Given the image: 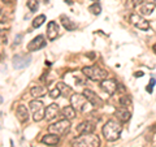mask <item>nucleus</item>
Here are the masks:
<instances>
[{
	"label": "nucleus",
	"instance_id": "30",
	"mask_svg": "<svg viewBox=\"0 0 156 147\" xmlns=\"http://www.w3.org/2000/svg\"><path fill=\"white\" fill-rule=\"evenodd\" d=\"M154 85H155V80L154 78H151V81H150V85L146 87V90H147L148 92H152V90H154Z\"/></svg>",
	"mask_w": 156,
	"mask_h": 147
},
{
	"label": "nucleus",
	"instance_id": "10",
	"mask_svg": "<svg viewBox=\"0 0 156 147\" xmlns=\"http://www.w3.org/2000/svg\"><path fill=\"white\" fill-rule=\"evenodd\" d=\"M100 89L105 91L107 94H109V95H113L116 90L119 89V83H117L115 80H112V78H105V80H103L100 82Z\"/></svg>",
	"mask_w": 156,
	"mask_h": 147
},
{
	"label": "nucleus",
	"instance_id": "5",
	"mask_svg": "<svg viewBox=\"0 0 156 147\" xmlns=\"http://www.w3.org/2000/svg\"><path fill=\"white\" fill-rule=\"evenodd\" d=\"M30 109L33 112V120L35 122H39L43 119H46V108H44V104L41 100H38V99L31 100Z\"/></svg>",
	"mask_w": 156,
	"mask_h": 147
},
{
	"label": "nucleus",
	"instance_id": "21",
	"mask_svg": "<svg viewBox=\"0 0 156 147\" xmlns=\"http://www.w3.org/2000/svg\"><path fill=\"white\" fill-rule=\"evenodd\" d=\"M60 20H61L62 26H64L68 31H73V30H76V29L78 27V26H77V23H74L69 17H66V16H61Z\"/></svg>",
	"mask_w": 156,
	"mask_h": 147
},
{
	"label": "nucleus",
	"instance_id": "34",
	"mask_svg": "<svg viewBox=\"0 0 156 147\" xmlns=\"http://www.w3.org/2000/svg\"><path fill=\"white\" fill-rule=\"evenodd\" d=\"M13 0H3V3H7V4H9V3H12Z\"/></svg>",
	"mask_w": 156,
	"mask_h": 147
},
{
	"label": "nucleus",
	"instance_id": "12",
	"mask_svg": "<svg viewBox=\"0 0 156 147\" xmlns=\"http://www.w3.org/2000/svg\"><path fill=\"white\" fill-rule=\"evenodd\" d=\"M47 42L43 35H38L37 38H34L33 41L27 45V51L29 52H34V51H38V50H42L43 47H46Z\"/></svg>",
	"mask_w": 156,
	"mask_h": 147
},
{
	"label": "nucleus",
	"instance_id": "8",
	"mask_svg": "<svg viewBox=\"0 0 156 147\" xmlns=\"http://www.w3.org/2000/svg\"><path fill=\"white\" fill-rule=\"evenodd\" d=\"M130 23L131 25H134L136 29H139V30H148L150 29V22L147 21V20H144L140 14L138 13H133L130 14Z\"/></svg>",
	"mask_w": 156,
	"mask_h": 147
},
{
	"label": "nucleus",
	"instance_id": "16",
	"mask_svg": "<svg viewBox=\"0 0 156 147\" xmlns=\"http://www.w3.org/2000/svg\"><path fill=\"white\" fill-rule=\"evenodd\" d=\"M58 112H60V109H58V106L55 104V103H52V104H50L46 108V120L47 121H52L58 115Z\"/></svg>",
	"mask_w": 156,
	"mask_h": 147
},
{
	"label": "nucleus",
	"instance_id": "27",
	"mask_svg": "<svg viewBox=\"0 0 156 147\" xmlns=\"http://www.w3.org/2000/svg\"><path fill=\"white\" fill-rule=\"evenodd\" d=\"M27 8L30 9L31 12L38 11V8H39V3H38V0H27Z\"/></svg>",
	"mask_w": 156,
	"mask_h": 147
},
{
	"label": "nucleus",
	"instance_id": "7",
	"mask_svg": "<svg viewBox=\"0 0 156 147\" xmlns=\"http://www.w3.org/2000/svg\"><path fill=\"white\" fill-rule=\"evenodd\" d=\"M64 78L68 81V83H74L76 86H83L87 82V77L83 72H72L64 76Z\"/></svg>",
	"mask_w": 156,
	"mask_h": 147
},
{
	"label": "nucleus",
	"instance_id": "9",
	"mask_svg": "<svg viewBox=\"0 0 156 147\" xmlns=\"http://www.w3.org/2000/svg\"><path fill=\"white\" fill-rule=\"evenodd\" d=\"M13 66L14 69H22V68L27 66L31 61V56L26 55V53H21V55H14L13 56Z\"/></svg>",
	"mask_w": 156,
	"mask_h": 147
},
{
	"label": "nucleus",
	"instance_id": "2",
	"mask_svg": "<svg viewBox=\"0 0 156 147\" xmlns=\"http://www.w3.org/2000/svg\"><path fill=\"white\" fill-rule=\"evenodd\" d=\"M73 147H100V138L94 133L81 134L72 141Z\"/></svg>",
	"mask_w": 156,
	"mask_h": 147
},
{
	"label": "nucleus",
	"instance_id": "22",
	"mask_svg": "<svg viewBox=\"0 0 156 147\" xmlns=\"http://www.w3.org/2000/svg\"><path fill=\"white\" fill-rule=\"evenodd\" d=\"M46 89L43 86H35V87H33V89L30 90V94L33 98H42V96H44L46 95Z\"/></svg>",
	"mask_w": 156,
	"mask_h": 147
},
{
	"label": "nucleus",
	"instance_id": "35",
	"mask_svg": "<svg viewBox=\"0 0 156 147\" xmlns=\"http://www.w3.org/2000/svg\"><path fill=\"white\" fill-rule=\"evenodd\" d=\"M152 50H154V52H156V43L154 45V47H152Z\"/></svg>",
	"mask_w": 156,
	"mask_h": 147
},
{
	"label": "nucleus",
	"instance_id": "3",
	"mask_svg": "<svg viewBox=\"0 0 156 147\" xmlns=\"http://www.w3.org/2000/svg\"><path fill=\"white\" fill-rule=\"evenodd\" d=\"M70 104L74 107L76 111L81 112V113H89L94 107L83 94H73L70 96Z\"/></svg>",
	"mask_w": 156,
	"mask_h": 147
},
{
	"label": "nucleus",
	"instance_id": "24",
	"mask_svg": "<svg viewBox=\"0 0 156 147\" xmlns=\"http://www.w3.org/2000/svg\"><path fill=\"white\" fill-rule=\"evenodd\" d=\"M44 21H46V16L44 14H39L38 17H35L33 20V27H41L43 23H44Z\"/></svg>",
	"mask_w": 156,
	"mask_h": 147
},
{
	"label": "nucleus",
	"instance_id": "11",
	"mask_svg": "<svg viewBox=\"0 0 156 147\" xmlns=\"http://www.w3.org/2000/svg\"><path fill=\"white\" fill-rule=\"evenodd\" d=\"M86 98H87V100H89L90 103L94 107H96V108H99V107H103V100H101V98L98 95V94H95L92 90H89V89H85L83 90V92H82Z\"/></svg>",
	"mask_w": 156,
	"mask_h": 147
},
{
	"label": "nucleus",
	"instance_id": "6",
	"mask_svg": "<svg viewBox=\"0 0 156 147\" xmlns=\"http://www.w3.org/2000/svg\"><path fill=\"white\" fill-rule=\"evenodd\" d=\"M69 130H70V122L68 119L53 122V124H51L50 126H48V131L52 133V134H57V135H64Z\"/></svg>",
	"mask_w": 156,
	"mask_h": 147
},
{
	"label": "nucleus",
	"instance_id": "4",
	"mask_svg": "<svg viewBox=\"0 0 156 147\" xmlns=\"http://www.w3.org/2000/svg\"><path fill=\"white\" fill-rule=\"evenodd\" d=\"M82 72L85 73V76L91 81H96V82H101L105 80L108 73H107L103 68L98 66V65H91V66H85Z\"/></svg>",
	"mask_w": 156,
	"mask_h": 147
},
{
	"label": "nucleus",
	"instance_id": "15",
	"mask_svg": "<svg viewBox=\"0 0 156 147\" xmlns=\"http://www.w3.org/2000/svg\"><path fill=\"white\" fill-rule=\"evenodd\" d=\"M16 116L20 122H22V124H25V122H27L29 120V111L26 108V106L23 104H20L17 107V111H16Z\"/></svg>",
	"mask_w": 156,
	"mask_h": 147
},
{
	"label": "nucleus",
	"instance_id": "17",
	"mask_svg": "<svg viewBox=\"0 0 156 147\" xmlns=\"http://www.w3.org/2000/svg\"><path fill=\"white\" fill-rule=\"evenodd\" d=\"M58 142H60V135L52 134V133L47 134L42 138V143H44L47 146H56V145H58Z\"/></svg>",
	"mask_w": 156,
	"mask_h": 147
},
{
	"label": "nucleus",
	"instance_id": "23",
	"mask_svg": "<svg viewBox=\"0 0 156 147\" xmlns=\"http://www.w3.org/2000/svg\"><path fill=\"white\" fill-rule=\"evenodd\" d=\"M116 115H117V117H119V120L121 122H128L130 120V117H131L130 112L128 109H119Z\"/></svg>",
	"mask_w": 156,
	"mask_h": 147
},
{
	"label": "nucleus",
	"instance_id": "33",
	"mask_svg": "<svg viewBox=\"0 0 156 147\" xmlns=\"http://www.w3.org/2000/svg\"><path fill=\"white\" fill-rule=\"evenodd\" d=\"M152 143H154V146L156 147V134L154 135V138H152Z\"/></svg>",
	"mask_w": 156,
	"mask_h": 147
},
{
	"label": "nucleus",
	"instance_id": "32",
	"mask_svg": "<svg viewBox=\"0 0 156 147\" xmlns=\"http://www.w3.org/2000/svg\"><path fill=\"white\" fill-rule=\"evenodd\" d=\"M135 77H142L143 76V73L142 72H135V74H134Z\"/></svg>",
	"mask_w": 156,
	"mask_h": 147
},
{
	"label": "nucleus",
	"instance_id": "26",
	"mask_svg": "<svg viewBox=\"0 0 156 147\" xmlns=\"http://www.w3.org/2000/svg\"><path fill=\"white\" fill-rule=\"evenodd\" d=\"M89 12L92 13V14H95V16H98V14H100V12H101V7L98 3H94L92 5L89 7Z\"/></svg>",
	"mask_w": 156,
	"mask_h": 147
},
{
	"label": "nucleus",
	"instance_id": "19",
	"mask_svg": "<svg viewBox=\"0 0 156 147\" xmlns=\"http://www.w3.org/2000/svg\"><path fill=\"white\" fill-rule=\"evenodd\" d=\"M155 7H156V5H155L152 2L140 4V5L138 7V9H139V14H143V16H148V14H151V13L154 12Z\"/></svg>",
	"mask_w": 156,
	"mask_h": 147
},
{
	"label": "nucleus",
	"instance_id": "1",
	"mask_svg": "<svg viewBox=\"0 0 156 147\" xmlns=\"http://www.w3.org/2000/svg\"><path fill=\"white\" fill-rule=\"evenodd\" d=\"M121 131H122V125L120 124V121L117 120H113L111 119L105 122V125L103 126V130H101V133H103L104 138L109 142H115L120 138L121 135Z\"/></svg>",
	"mask_w": 156,
	"mask_h": 147
},
{
	"label": "nucleus",
	"instance_id": "25",
	"mask_svg": "<svg viewBox=\"0 0 156 147\" xmlns=\"http://www.w3.org/2000/svg\"><path fill=\"white\" fill-rule=\"evenodd\" d=\"M130 103H131L130 96H128L126 94H122V95L120 96V99H119V104H120V106L128 107V106H130Z\"/></svg>",
	"mask_w": 156,
	"mask_h": 147
},
{
	"label": "nucleus",
	"instance_id": "31",
	"mask_svg": "<svg viewBox=\"0 0 156 147\" xmlns=\"http://www.w3.org/2000/svg\"><path fill=\"white\" fill-rule=\"evenodd\" d=\"M21 39H22V35H17L16 38H14V46H16V45H20V43H21V42H20Z\"/></svg>",
	"mask_w": 156,
	"mask_h": 147
},
{
	"label": "nucleus",
	"instance_id": "14",
	"mask_svg": "<svg viewBox=\"0 0 156 147\" xmlns=\"http://www.w3.org/2000/svg\"><path fill=\"white\" fill-rule=\"evenodd\" d=\"M58 35V25L55 21H50L47 26V37L50 41H55Z\"/></svg>",
	"mask_w": 156,
	"mask_h": 147
},
{
	"label": "nucleus",
	"instance_id": "18",
	"mask_svg": "<svg viewBox=\"0 0 156 147\" xmlns=\"http://www.w3.org/2000/svg\"><path fill=\"white\" fill-rule=\"evenodd\" d=\"M56 86H57V89L60 90V92H61V95H62V96L70 98V96L73 95V89H72L69 85H66L65 82H57V83H56Z\"/></svg>",
	"mask_w": 156,
	"mask_h": 147
},
{
	"label": "nucleus",
	"instance_id": "36",
	"mask_svg": "<svg viewBox=\"0 0 156 147\" xmlns=\"http://www.w3.org/2000/svg\"><path fill=\"white\" fill-rule=\"evenodd\" d=\"M66 3H69V4H72V0H65Z\"/></svg>",
	"mask_w": 156,
	"mask_h": 147
},
{
	"label": "nucleus",
	"instance_id": "37",
	"mask_svg": "<svg viewBox=\"0 0 156 147\" xmlns=\"http://www.w3.org/2000/svg\"><path fill=\"white\" fill-rule=\"evenodd\" d=\"M151 2H152V3L155 4V5H156V0H151Z\"/></svg>",
	"mask_w": 156,
	"mask_h": 147
},
{
	"label": "nucleus",
	"instance_id": "29",
	"mask_svg": "<svg viewBox=\"0 0 156 147\" xmlns=\"http://www.w3.org/2000/svg\"><path fill=\"white\" fill-rule=\"evenodd\" d=\"M60 95H61V92H60V90L57 89V86L53 90H50V96L52 98V99H56V98H58Z\"/></svg>",
	"mask_w": 156,
	"mask_h": 147
},
{
	"label": "nucleus",
	"instance_id": "20",
	"mask_svg": "<svg viewBox=\"0 0 156 147\" xmlns=\"http://www.w3.org/2000/svg\"><path fill=\"white\" fill-rule=\"evenodd\" d=\"M76 113H77V111L74 109V107L73 106H66V107H64V108L61 109V115L64 116V119H68V120L74 119Z\"/></svg>",
	"mask_w": 156,
	"mask_h": 147
},
{
	"label": "nucleus",
	"instance_id": "28",
	"mask_svg": "<svg viewBox=\"0 0 156 147\" xmlns=\"http://www.w3.org/2000/svg\"><path fill=\"white\" fill-rule=\"evenodd\" d=\"M144 0H128V3H126V7H134V8H138L140 4H143Z\"/></svg>",
	"mask_w": 156,
	"mask_h": 147
},
{
	"label": "nucleus",
	"instance_id": "38",
	"mask_svg": "<svg viewBox=\"0 0 156 147\" xmlns=\"http://www.w3.org/2000/svg\"><path fill=\"white\" fill-rule=\"evenodd\" d=\"M92 2H94V3H98V2H99V0H92Z\"/></svg>",
	"mask_w": 156,
	"mask_h": 147
},
{
	"label": "nucleus",
	"instance_id": "13",
	"mask_svg": "<svg viewBox=\"0 0 156 147\" xmlns=\"http://www.w3.org/2000/svg\"><path fill=\"white\" fill-rule=\"evenodd\" d=\"M95 130V125L91 121H83L77 126V131L80 134H91Z\"/></svg>",
	"mask_w": 156,
	"mask_h": 147
}]
</instances>
